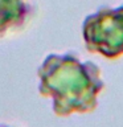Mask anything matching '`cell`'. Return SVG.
Listing matches in <instances>:
<instances>
[{
    "label": "cell",
    "mask_w": 123,
    "mask_h": 127,
    "mask_svg": "<svg viewBox=\"0 0 123 127\" xmlns=\"http://www.w3.org/2000/svg\"><path fill=\"white\" fill-rule=\"evenodd\" d=\"M101 69L93 62H81L74 54H50L38 69L42 97L53 99L58 117L73 113H89L97 107L103 89Z\"/></svg>",
    "instance_id": "6da1fadb"
},
{
    "label": "cell",
    "mask_w": 123,
    "mask_h": 127,
    "mask_svg": "<svg viewBox=\"0 0 123 127\" xmlns=\"http://www.w3.org/2000/svg\"><path fill=\"white\" fill-rule=\"evenodd\" d=\"M82 34L87 50L115 58L123 54V5L101 8L83 21Z\"/></svg>",
    "instance_id": "7a4b0ae2"
},
{
    "label": "cell",
    "mask_w": 123,
    "mask_h": 127,
    "mask_svg": "<svg viewBox=\"0 0 123 127\" xmlns=\"http://www.w3.org/2000/svg\"><path fill=\"white\" fill-rule=\"evenodd\" d=\"M29 9L27 0H0V34L23 25Z\"/></svg>",
    "instance_id": "3957f363"
},
{
    "label": "cell",
    "mask_w": 123,
    "mask_h": 127,
    "mask_svg": "<svg viewBox=\"0 0 123 127\" xmlns=\"http://www.w3.org/2000/svg\"><path fill=\"white\" fill-rule=\"evenodd\" d=\"M0 127H3V126H0Z\"/></svg>",
    "instance_id": "277c9868"
}]
</instances>
